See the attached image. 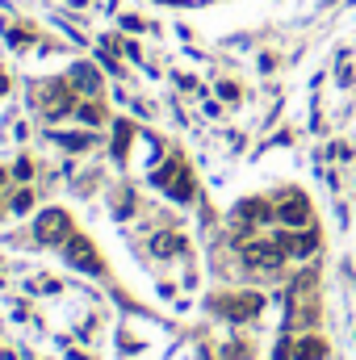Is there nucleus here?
<instances>
[{
	"instance_id": "10",
	"label": "nucleus",
	"mask_w": 356,
	"mask_h": 360,
	"mask_svg": "<svg viewBox=\"0 0 356 360\" xmlns=\"http://www.w3.org/2000/svg\"><path fill=\"white\" fill-rule=\"evenodd\" d=\"M180 239H172V235H164V239H155V252H177Z\"/></svg>"
},
{
	"instance_id": "12",
	"label": "nucleus",
	"mask_w": 356,
	"mask_h": 360,
	"mask_svg": "<svg viewBox=\"0 0 356 360\" xmlns=\"http://www.w3.org/2000/svg\"><path fill=\"white\" fill-rule=\"evenodd\" d=\"M30 201H34V197H30V193H17V197H13V210H17V214H21V210H30Z\"/></svg>"
},
{
	"instance_id": "13",
	"label": "nucleus",
	"mask_w": 356,
	"mask_h": 360,
	"mask_svg": "<svg viewBox=\"0 0 356 360\" xmlns=\"http://www.w3.org/2000/svg\"><path fill=\"white\" fill-rule=\"evenodd\" d=\"M0 180H4V172H0Z\"/></svg>"
},
{
	"instance_id": "8",
	"label": "nucleus",
	"mask_w": 356,
	"mask_h": 360,
	"mask_svg": "<svg viewBox=\"0 0 356 360\" xmlns=\"http://www.w3.org/2000/svg\"><path fill=\"white\" fill-rule=\"evenodd\" d=\"M168 193H172V197H177V201H189V197H193V180H189V176H180L177 184H172V188H168Z\"/></svg>"
},
{
	"instance_id": "3",
	"label": "nucleus",
	"mask_w": 356,
	"mask_h": 360,
	"mask_svg": "<svg viewBox=\"0 0 356 360\" xmlns=\"http://www.w3.org/2000/svg\"><path fill=\"white\" fill-rule=\"evenodd\" d=\"M276 218H281L285 226H306V222H310V205H306V197H289V201L276 210Z\"/></svg>"
},
{
	"instance_id": "11",
	"label": "nucleus",
	"mask_w": 356,
	"mask_h": 360,
	"mask_svg": "<svg viewBox=\"0 0 356 360\" xmlns=\"http://www.w3.org/2000/svg\"><path fill=\"white\" fill-rule=\"evenodd\" d=\"M59 143H68V147H84L89 139H84V134H59Z\"/></svg>"
},
{
	"instance_id": "9",
	"label": "nucleus",
	"mask_w": 356,
	"mask_h": 360,
	"mask_svg": "<svg viewBox=\"0 0 356 360\" xmlns=\"http://www.w3.org/2000/svg\"><path fill=\"white\" fill-rule=\"evenodd\" d=\"M72 76H76V80H80V84H89V92L96 89V72H92V68H76V72H72Z\"/></svg>"
},
{
	"instance_id": "7",
	"label": "nucleus",
	"mask_w": 356,
	"mask_h": 360,
	"mask_svg": "<svg viewBox=\"0 0 356 360\" xmlns=\"http://www.w3.org/2000/svg\"><path fill=\"white\" fill-rule=\"evenodd\" d=\"M126 143H130V126L122 122V126H117V134H113V151H117V160L126 155Z\"/></svg>"
},
{
	"instance_id": "1",
	"label": "nucleus",
	"mask_w": 356,
	"mask_h": 360,
	"mask_svg": "<svg viewBox=\"0 0 356 360\" xmlns=\"http://www.w3.org/2000/svg\"><path fill=\"white\" fill-rule=\"evenodd\" d=\"M34 235H38L42 243H63V239L72 235V226H68V214H63V210H46V214L38 218Z\"/></svg>"
},
{
	"instance_id": "5",
	"label": "nucleus",
	"mask_w": 356,
	"mask_h": 360,
	"mask_svg": "<svg viewBox=\"0 0 356 360\" xmlns=\"http://www.w3.org/2000/svg\"><path fill=\"white\" fill-rule=\"evenodd\" d=\"M222 310H227L231 319H252V314L260 310V297H231V302H222Z\"/></svg>"
},
{
	"instance_id": "4",
	"label": "nucleus",
	"mask_w": 356,
	"mask_h": 360,
	"mask_svg": "<svg viewBox=\"0 0 356 360\" xmlns=\"http://www.w3.org/2000/svg\"><path fill=\"white\" fill-rule=\"evenodd\" d=\"M68 260L76 264V269H89V272H101V260H96V252H92L84 239H68Z\"/></svg>"
},
{
	"instance_id": "2",
	"label": "nucleus",
	"mask_w": 356,
	"mask_h": 360,
	"mask_svg": "<svg viewBox=\"0 0 356 360\" xmlns=\"http://www.w3.org/2000/svg\"><path fill=\"white\" fill-rule=\"evenodd\" d=\"M243 260L256 264V269H276L281 264V243H248L243 248Z\"/></svg>"
},
{
	"instance_id": "6",
	"label": "nucleus",
	"mask_w": 356,
	"mask_h": 360,
	"mask_svg": "<svg viewBox=\"0 0 356 360\" xmlns=\"http://www.w3.org/2000/svg\"><path fill=\"white\" fill-rule=\"evenodd\" d=\"M323 356H327L323 340H298V348H293V360H323Z\"/></svg>"
}]
</instances>
